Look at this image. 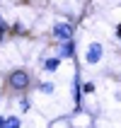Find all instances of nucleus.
Returning a JSON list of instances; mask_svg holds the SVG:
<instances>
[{
    "label": "nucleus",
    "mask_w": 121,
    "mask_h": 128,
    "mask_svg": "<svg viewBox=\"0 0 121 128\" xmlns=\"http://www.w3.org/2000/svg\"><path fill=\"white\" fill-rule=\"evenodd\" d=\"M7 85H10V90H15V92H27L29 85H32V75H29L27 70H12L7 75Z\"/></svg>",
    "instance_id": "nucleus-1"
},
{
    "label": "nucleus",
    "mask_w": 121,
    "mask_h": 128,
    "mask_svg": "<svg viewBox=\"0 0 121 128\" xmlns=\"http://www.w3.org/2000/svg\"><path fill=\"white\" fill-rule=\"evenodd\" d=\"M53 36H56L58 41H65V39H73V24L70 22H58V24H53Z\"/></svg>",
    "instance_id": "nucleus-2"
},
{
    "label": "nucleus",
    "mask_w": 121,
    "mask_h": 128,
    "mask_svg": "<svg viewBox=\"0 0 121 128\" xmlns=\"http://www.w3.org/2000/svg\"><path fill=\"white\" fill-rule=\"evenodd\" d=\"M102 53H104V48H102V44H97V41H92L90 46H87V56H85V60L90 65H97L102 60Z\"/></svg>",
    "instance_id": "nucleus-3"
},
{
    "label": "nucleus",
    "mask_w": 121,
    "mask_h": 128,
    "mask_svg": "<svg viewBox=\"0 0 121 128\" xmlns=\"http://www.w3.org/2000/svg\"><path fill=\"white\" fill-rule=\"evenodd\" d=\"M73 97H75V114L80 111V102H82V85H80V72L73 75Z\"/></svg>",
    "instance_id": "nucleus-4"
},
{
    "label": "nucleus",
    "mask_w": 121,
    "mask_h": 128,
    "mask_svg": "<svg viewBox=\"0 0 121 128\" xmlns=\"http://www.w3.org/2000/svg\"><path fill=\"white\" fill-rule=\"evenodd\" d=\"M61 58H75V41L73 39L61 41Z\"/></svg>",
    "instance_id": "nucleus-5"
},
{
    "label": "nucleus",
    "mask_w": 121,
    "mask_h": 128,
    "mask_svg": "<svg viewBox=\"0 0 121 128\" xmlns=\"http://www.w3.org/2000/svg\"><path fill=\"white\" fill-rule=\"evenodd\" d=\"M58 65H61V60H58V58H44V70L56 72V70H58Z\"/></svg>",
    "instance_id": "nucleus-6"
},
{
    "label": "nucleus",
    "mask_w": 121,
    "mask_h": 128,
    "mask_svg": "<svg viewBox=\"0 0 121 128\" xmlns=\"http://www.w3.org/2000/svg\"><path fill=\"white\" fill-rule=\"evenodd\" d=\"M53 90H56L53 82H41V85H39V92H41V94H51Z\"/></svg>",
    "instance_id": "nucleus-7"
},
{
    "label": "nucleus",
    "mask_w": 121,
    "mask_h": 128,
    "mask_svg": "<svg viewBox=\"0 0 121 128\" xmlns=\"http://www.w3.org/2000/svg\"><path fill=\"white\" fill-rule=\"evenodd\" d=\"M20 109H22V111H29V109H32V102H29V97H22V99H20Z\"/></svg>",
    "instance_id": "nucleus-8"
},
{
    "label": "nucleus",
    "mask_w": 121,
    "mask_h": 128,
    "mask_svg": "<svg viewBox=\"0 0 121 128\" xmlns=\"http://www.w3.org/2000/svg\"><path fill=\"white\" fill-rule=\"evenodd\" d=\"M7 126L17 128V126H22V121H20V118H17V116H7Z\"/></svg>",
    "instance_id": "nucleus-9"
},
{
    "label": "nucleus",
    "mask_w": 121,
    "mask_h": 128,
    "mask_svg": "<svg viewBox=\"0 0 121 128\" xmlns=\"http://www.w3.org/2000/svg\"><path fill=\"white\" fill-rule=\"evenodd\" d=\"M94 92V82H85L82 85V94H92Z\"/></svg>",
    "instance_id": "nucleus-10"
},
{
    "label": "nucleus",
    "mask_w": 121,
    "mask_h": 128,
    "mask_svg": "<svg viewBox=\"0 0 121 128\" xmlns=\"http://www.w3.org/2000/svg\"><path fill=\"white\" fill-rule=\"evenodd\" d=\"M7 29H10V27H7V22L0 17V32H5V34H7Z\"/></svg>",
    "instance_id": "nucleus-11"
},
{
    "label": "nucleus",
    "mask_w": 121,
    "mask_h": 128,
    "mask_svg": "<svg viewBox=\"0 0 121 128\" xmlns=\"http://www.w3.org/2000/svg\"><path fill=\"white\" fill-rule=\"evenodd\" d=\"M0 128H7V118L5 116H0Z\"/></svg>",
    "instance_id": "nucleus-12"
},
{
    "label": "nucleus",
    "mask_w": 121,
    "mask_h": 128,
    "mask_svg": "<svg viewBox=\"0 0 121 128\" xmlns=\"http://www.w3.org/2000/svg\"><path fill=\"white\" fill-rule=\"evenodd\" d=\"M116 39H121V24L116 27Z\"/></svg>",
    "instance_id": "nucleus-13"
},
{
    "label": "nucleus",
    "mask_w": 121,
    "mask_h": 128,
    "mask_svg": "<svg viewBox=\"0 0 121 128\" xmlns=\"http://www.w3.org/2000/svg\"><path fill=\"white\" fill-rule=\"evenodd\" d=\"M3 39H5V32H0V41H3Z\"/></svg>",
    "instance_id": "nucleus-14"
}]
</instances>
